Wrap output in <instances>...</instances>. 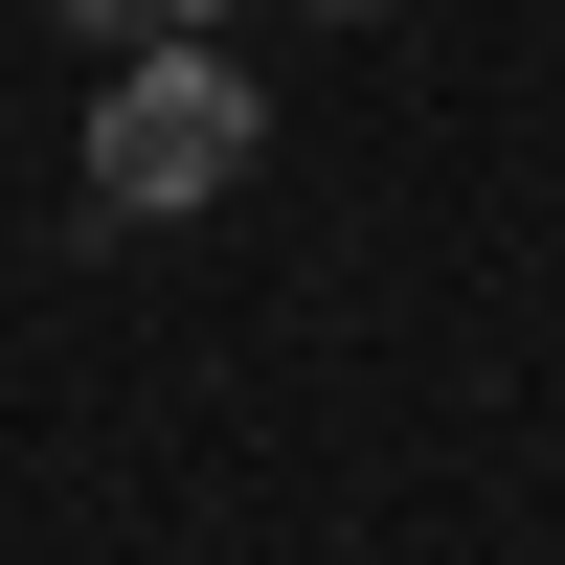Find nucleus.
Wrapping results in <instances>:
<instances>
[{"mask_svg": "<svg viewBox=\"0 0 565 565\" xmlns=\"http://www.w3.org/2000/svg\"><path fill=\"white\" fill-rule=\"evenodd\" d=\"M317 23H362V0H317Z\"/></svg>", "mask_w": 565, "mask_h": 565, "instance_id": "obj_3", "label": "nucleus"}, {"mask_svg": "<svg viewBox=\"0 0 565 565\" xmlns=\"http://www.w3.org/2000/svg\"><path fill=\"white\" fill-rule=\"evenodd\" d=\"M68 45H204V0H45Z\"/></svg>", "mask_w": 565, "mask_h": 565, "instance_id": "obj_2", "label": "nucleus"}, {"mask_svg": "<svg viewBox=\"0 0 565 565\" xmlns=\"http://www.w3.org/2000/svg\"><path fill=\"white\" fill-rule=\"evenodd\" d=\"M249 159H271V90L226 68V45H114V90H90V204H114V226L226 204Z\"/></svg>", "mask_w": 565, "mask_h": 565, "instance_id": "obj_1", "label": "nucleus"}]
</instances>
